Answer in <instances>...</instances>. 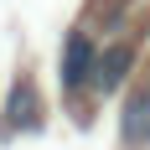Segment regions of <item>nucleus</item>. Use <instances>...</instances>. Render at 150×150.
<instances>
[{
	"instance_id": "nucleus-2",
	"label": "nucleus",
	"mask_w": 150,
	"mask_h": 150,
	"mask_svg": "<svg viewBox=\"0 0 150 150\" xmlns=\"http://www.w3.org/2000/svg\"><path fill=\"white\" fill-rule=\"evenodd\" d=\"M124 67H129V52H109V57H98V67H93V73H98V83H104V88H119V78H124Z\"/></svg>"
},
{
	"instance_id": "nucleus-1",
	"label": "nucleus",
	"mask_w": 150,
	"mask_h": 150,
	"mask_svg": "<svg viewBox=\"0 0 150 150\" xmlns=\"http://www.w3.org/2000/svg\"><path fill=\"white\" fill-rule=\"evenodd\" d=\"M98 67V52H93V42L83 36V31H67V47H62V88H83L88 83V73Z\"/></svg>"
},
{
	"instance_id": "nucleus-3",
	"label": "nucleus",
	"mask_w": 150,
	"mask_h": 150,
	"mask_svg": "<svg viewBox=\"0 0 150 150\" xmlns=\"http://www.w3.org/2000/svg\"><path fill=\"white\" fill-rule=\"evenodd\" d=\"M140 129L150 135V93H140L129 104V119H124V140H140Z\"/></svg>"
}]
</instances>
